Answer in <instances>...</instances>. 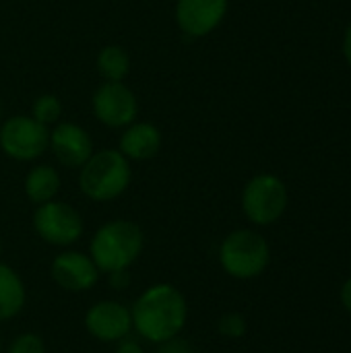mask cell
<instances>
[{"instance_id":"cell-1","label":"cell","mask_w":351,"mask_h":353,"mask_svg":"<svg viewBox=\"0 0 351 353\" xmlns=\"http://www.w3.org/2000/svg\"><path fill=\"white\" fill-rule=\"evenodd\" d=\"M186 300L184 296L168 283L149 288L134 302L132 327L141 337L153 343H166L178 337L186 325Z\"/></svg>"},{"instance_id":"cell-2","label":"cell","mask_w":351,"mask_h":353,"mask_svg":"<svg viewBox=\"0 0 351 353\" xmlns=\"http://www.w3.org/2000/svg\"><path fill=\"white\" fill-rule=\"evenodd\" d=\"M143 250V232L137 223L116 219L101 225L91 240V261L103 273L126 271Z\"/></svg>"},{"instance_id":"cell-3","label":"cell","mask_w":351,"mask_h":353,"mask_svg":"<svg viewBox=\"0 0 351 353\" xmlns=\"http://www.w3.org/2000/svg\"><path fill=\"white\" fill-rule=\"evenodd\" d=\"M130 178L128 159L118 149H103L81 165L79 186L91 201H112L128 188Z\"/></svg>"},{"instance_id":"cell-4","label":"cell","mask_w":351,"mask_h":353,"mask_svg":"<svg viewBox=\"0 0 351 353\" xmlns=\"http://www.w3.org/2000/svg\"><path fill=\"white\" fill-rule=\"evenodd\" d=\"M219 261L225 273L232 277L250 279L261 275L269 265V246L261 234L238 230L223 240L219 248Z\"/></svg>"},{"instance_id":"cell-5","label":"cell","mask_w":351,"mask_h":353,"mask_svg":"<svg viewBox=\"0 0 351 353\" xmlns=\"http://www.w3.org/2000/svg\"><path fill=\"white\" fill-rule=\"evenodd\" d=\"M288 207L285 184L273 174L254 176L242 194V209L252 223L269 225L277 221Z\"/></svg>"},{"instance_id":"cell-6","label":"cell","mask_w":351,"mask_h":353,"mask_svg":"<svg viewBox=\"0 0 351 353\" xmlns=\"http://www.w3.org/2000/svg\"><path fill=\"white\" fill-rule=\"evenodd\" d=\"M48 147L50 130L33 116H10L0 126V149L17 161H31Z\"/></svg>"},{"instance_id":"cell-7","label":"cell","mask_w":351,"mask_h":353,"mask_svg":"<svg viewBox=\"0 0 351 353\" xmlns=\"http://www.w3.org/2000/svg\"><path fill=\"white\" fill-rule=\"evenodd\" d=\"M33 228L43 242L54 246H70L83 234V219L70 205L50 201L37 207Z\"/></svg>"},{"instance_id":"cell-8","label":"cell","mask_w":351,"mask_h":353,"mask_svg":"<svg viewBox=\"0 0 351 353\" xmlns=\"http://www.w3.org/2000/svg\"><path fill=\"white\" fill-rule=\"evenodd\" d=\"M91 103H93L95 118L110 128L132 124L139 112L134 93L122 81L120 83L106 81L103 85H99L97 91L93 93Z\"/></svg>"},{"instance_id":"cell-9","label":"cell","mask_w":351,"mask_h":353,"mask_svg":"<svg viewBox=\"0 0 351 353\" xmlns=\"http://www.w3.org/2000/svg\"><path fill=\"white\" fill-rule=\"evenodd\" d=\"M228 12V0H178L176 21L178 27L190 37L209 35L219 27Z\"/></svg>"},{"instance_id":"cell-10","label":"cell","mask_w":351,"mask_h":353,"mask_svg":"<svg viewBox=\"0 0 351 353\" xmlns=\"http://www.w3.org/2000/svg\"><path fill=\"white\" fill-rule=\"evenodd\" d=\"M85 327L99 341H106V343L120 341L132 329V314L126 306L118 302H112V300L97 302L87 312Z\"/></svg>"},{"instance_id":"cell-11","label":"cell","mask_w":351,"mask_h":353,"mask_svg":"<svg viewBox=\"0 0 351 353\" xmlns=\"http://www.w3.org/2000/svg\"><path fill=\"white\" fill-rule=\"evenodd\" d=\"M52 277L54 281L66 292H87L99 279V269L81 252H62L52 263Z\"/></svg>"},{"instance_id":"cell-12","label":"cell","mask_w":351,"mask_h":353,"mask_svg":"<svg viewBox=\"0 0 351 353\" xmlns=\"http://www.w3.org/2000/svg\"><path fill=\"white\" fill-rule=\"evenodd\" d=\"M50 145L60 163L81 168L93 155V141L85 128L74 122H62L50 132Z\"/></svg>"},{"instance_id":"cell-13","label":"cell","mask_w":351,"mask_h":353,"mask_svg":"<svg viewBox=\"0 0 351 353\" xmlns=\"http://www.w3.org/2000/svg\"><path fill=\"white\" fill-rule=\"evenodd\" d=\"M161 147V132L155 124L149 122H132L120 137V153L126 159L145 161L157 155Z\"/></svg>"},{"instance_id":"cell-14","label":"cell","mask_w":351,"mask_h":353,"mask_svg":"<svg viewBox=\"0 0 351 353\" xmlns=\"http://www.w3.org/2000/svg\"><path fill=\"white\" fill-rule=\"evenodd\" d=\"M60 190V176L52 165H35L25 178V194L31 203L43 205L54 201Z\"/></svg>"},{"instance_id":"cell-15","label":"cell","mask_w":351,"mask_h":353,"mask_svg":"<svg viewBox=\"0 0 351 353\" xmlns=\"http://www.w3.org/2000/svg\"><path fill=\"white\" fill-rule=\"evenodd\" d=\"M25 306V288L21 277L0 263V321L17 316Z\"/></svg>"},{"instance_id":"cell-16","label":"cell","mask_w":351,"mask_h":353,"mask_svg":"<svg viewBox=\"0 0 351 353\" xmlns=\"http://www.w3.org/2000/svg\"><path fill=\"white\" fill-rule=\"evenodd\" d=\"M97 72L112 83H120L130 72V56L120 46H106L97 54Z\"/></svg>"},{"instance_id":"cell-17","label":"cell","mask_w":351,"mask_h":353,"mask_svg":"<svg viewBox=\"0 0 351 353\" xmlns=\"http://www.w3.org/2000/svg\"><path fill=\"white\" fill-rule=\"evenodd\" d=\"M31 116L41 122L43 126L48 124H54L58 122V118L62 116V103L56 95L52 93H46V95H39L35 101H33V108H31Z\"/></svg>"},{"instance_id":"cell-18","label":"cell","mask_w":351,"mask_h":353,"mask_svg":"<svg viewBox=\"0 0 351 353\" xmlns=\"http://www.w3.org/2000/svg\"><path fill=\"white\" fill-rule=\"evenodd\" d=\"M8 353H46V347H43V341L33 335V333H25V335H19Z\"/></svg>"},{"instance_id":"cell-19","label":"cell","mask_w":351,"mask_h":353,"mask_svg":"<svg viewBox=\"0 0 351 353\" xmlns=\"http://www.w3.org/2000/svg\"><path fill=\"white\" fill-rule=\"evenodd\" d=\"M219 333L230 339H240L246 333V321L240 314H225L219 321Z\"/></svg>"},{"instance_id":"cell-20","label":"cell","mask_w":351,"mask_h":353,"mask_svg":"<svg viewBox=\"0 0 351 353\" xmlns=\"http://www.w3.org/2000/svg\"><path fill=\"white\" fill-rule=\"evenodd\" d=\"M161 345L163 347L159 350V353H192L190 345L184 339H178V337H174V339H170V341H166Z\"/></svg>"},{"instance_id":"cell-21","label":"cell","mask_w":351,"mask_h":353,"mask_svg":"<svg viewBox=\"0 0 351 353\" xmlns=\"http://www.w3.org/2000/svg\"><path fill=\"white\" fill-rule=\"evenodd\" d=\"M116 353H145V352L141 350V345H139L137 341H122V343L118 345Z\"/></svg>"},{"instance_id":"cell-22","label":"cell","mask_w":351,"mask_h":353,"mask_svg":"<svg viewBox=\"0 0 351 353\" xmlns=\"http://www.w3.org/2000/svg\"><path fill=\"white\" fill-rule=\"evenodd\" d=\"M343 56H345L348 64L351 66V23L348 31H345V37H343Z\"/></svg>"},{"instance_id":"cell-23","label":"cell","mask_w":351,"mask_h":353,"mask_svg":"<svg viewBox=\"0 0 351 353\" xmlns=\"http://www.w3.org/2000/svg\"><path fill=\"white\" fill-rule=\"evenodd\" d=\"M341 300H343V306L351 312V279L343 285V290H341Z\"/></svg>"},{"instance_id":"cell-24","label":"cell","mask_w":351,"mask_h":353,"mask_svg":"<svg viewBox=\"0 0 351 353\" xmlns=\"http://www.w3.org/2000/svg\"><path fill=\"white\" fill-rule=\"evenodd\" d=\"M0 254H2V242H0Z\"/></svg>"},{"instance_id":"cell-25","label":"cell","mask_w":351,"mask_h":353,"mask_svg":"<svg viewBox=\"0 0 351 353\" xmlns=\"http://www.w3.org/2000/svg\"><path fill=\"white\" fill-rule=\"evenodd\" d=\"M0 118H2V105H0Z\"/></svg>"},{"instance_id":"cell-26","label":"cell","mask_w":351,"mask_h":353,"mask_svg":"<svg viewBox=\"0 0 351 353\" xmlns=\"http://www.w3.org/2000/svg\"><path fill=\"white\" fill-rule=\"evenodd\" d=\"M0 347H2V341H0Z\"/></svg>"}]
</instances>
